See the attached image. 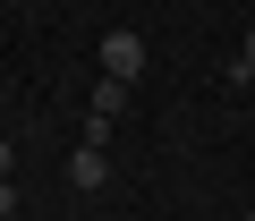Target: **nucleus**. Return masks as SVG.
I'll return each mask as SVG.
<instances>
[{
	"instance_id": "nucleus-1",
	"label": "nucleus",
	"mask_w": 255,
	"mask_h": 221,
	"mask_svg": "<svg viewBox=\"0 0 255 221\" xmlns=\"http://www.w3.org/2000/svg\"><path fill=\"white\" fill-rule=\"evenodd\" d=\"M102 77L136 85V77H145V34H128V26H119V34H102Z\"/></svg>"
},
{
	"instance_id": "nucleus-2",
	"label": "nucleus",
	"mask_w": 255,
	"mask_h": 221,
	"mask_svg": "<svg viewBox=\"0 0 255 221\" xmlns=\"http://www.w3.org/2000/svg\"><path fill=\"white\" fill-rule=\"evenodd\" d=\"M102 179H111V153H102V145H77V153H68V187H85V196H94Z\"/></svg>"
},
{
	"instance_id": "nucleus-3",
	"label": "nucleus",
	"mask_w": 255,
	"mask_h": 221,
	"mask_svg": "<svg viewBox=\"0 0 255 221\" xmlns=\"http://www.w3.org/2000/svg\"><path fill=\"white\" fill-rule=\"evenodd\" d=\"M119 110H128V85H119V77H102V85H94V110H85V119H119Z\"/></svg>"
},
{
	"instance_id": "nucleus-4",
	"label": "nucleus",
	"mask_w": 255,
	"mask_h": 221,
	"mask_svg": "<svg viewBox=\"0 0 255 221\" xmlns=\"http://www.w3.org/2000/svg\"><path fill=\"white\" fill-rule=\"evenodd\" d=\"M9 213H17V187H9V179H0V221H9Z\"/></svg>"
},
{
	"instance_id": "nucleus-5",
	"label": "nucleus",
	"mask_w": 255,
	"mask_h": 221,
	"mask_svg": "<svg viewBox=\"0 0 255 221\" xmlns=\"http://www.w3.org/2000/svg\"><path fill=\"white\" fill-rule=\"evenodd\" d=\"M238 77H255V34H247V51H238Z\"/></svg>"
},
{
	"instance_id": "nucleus-6",
	"label": "nucleus",
	"mask_w": 255,
	"mask_h": 221,
	"mask_svg": "<svg viewBox=\"0 0 255 221\" xmlns=\"http://www.w3.org/2000/svg\"><path fill=\"white\" fill-rule=\"evenodd\" d=\"M9 162H17V145H9V136H0V179H9Z\"/></svg>"
},
{
	"instance_id": "nucleus-7",
	"label": "nucleus",
	"mask_w": 255,
	"mask_h": 221,
	"mask_svg": "<svg viewBox=\"0 0 255 221\" xmlns=\"http://www.w3.org/2000/svg\"><path fill=\"white\" fill-rule=\"evenodd\" d=\"M247 221H255V213H247Z\"/></svg>"
}]
</instances>
